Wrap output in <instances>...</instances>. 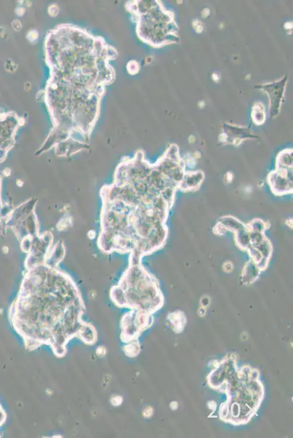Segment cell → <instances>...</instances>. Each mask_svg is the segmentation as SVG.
<instances>
[{"label": "cell", "mask_w": 293, "mask_h": 438, "mask_svg": "<svg viewBox=\"0 0 293 438\" xmlns=\"http://www.w3.org/2000/svg\"><path fill=\"white\" fill-rule=\"evenodd\" d=\"M45 54L50 76L44 100L52 122L45 145L78 151L87 145L100 114L106 87L115 79L116 49L102 37L63 24L47 34Z\"/></svg>", "instance_id": "obj_1"}, {"label": "cell", "mask_w": 293, "mask_h": 438, "mask_svg": "<svg viewBox=\"0 0 293 438\" xmlns=\"http://www.w3.org/2000/svg\"><path fill=\"white\" fill-rule=\"evenodd\" d=\"M85 306L77 290L67 295L32 292L23 287L11 306L10 319L29 351L48 345L57 357L66 355V346L78 338L87 345L95 344L97 333L83 320Z\"/></svg>", "instance_id": "obj_2"}, {"label": "cell", "mask_w": 293, "mask_h": 438, "mask_svg": "<svg viewBox=\"0 0 293 438\" xmlns=\"http://www.w3.org/2000/svg\"><path fill=\"white\" fill-rule=\"evenodd\" d=\"M126 8L136 21V32L144 42L159 47L167 43L164 38V24L174 22L164 21L171 17L159 2L132 1L126 3Z\"/></svg>", "instance_id": "obj_3"}, {"label": "cell", "mask_w": 293, "mask_h": 438, "mask_svg": "<svg viewBox=\"0 0 293 438\" xmlns=\"http://www.w3.org/2000/svg\"><path fill=\"white\" fill-rule=\"evenodd\" d=\"M268 183L276 195H284L292 192V168H276L270 173Z\"/></svg>", "instance_id": "obj_4"}, {"label": "cell", "mask_w": 293, "mask_h": 438, "mask_svg": "<svg viewBox=\"0 0 293 438\" xmlns=\"http://www.w3.org/2000/svg\"><path fill=\"white\" fill-rule=\"evenodd\" d=\"M286 83V76L284 77L281 81H276L263 86H255L258 89L264 90L265 92L268 93L271 102V114L272 117H276L279 113L281 107V102L284 97V89H285Z\"/></svg>", "instance_id": "obj_5"}, {"label": "cell", "mask_w": 293, "mask_h": 438, "mask_svg": "<svg viewBox=\"0 0 293 438\" xmlns=\"http://www.w3.org/2000/svg\"><path fill=\"white\" fill-rule=\"evenodd\" d=\"M204 179V175L201 171L194 173H185L178 188L183 191H192L198 189Z\"/></svg>", "instance_id": "obj_6"}, {"label": "cell", "mask_w": 293, "mask_h": 438, "mask_svg": "<svg viewBox=\"0 0 293 438\" xmlns=\"http://www.w3.org/2000/svg\"><path fill=\"white\" fill-rule=\"evenodd\" d=\"M260 269L257 263L252 260L246 264L242 272V279L244 284H250L258 279L260 273Z\"/></svg>", "instance_id": "obj_7"}, {"label": "cell", "mask_w": 293, "mask_h": 438, "mask_svg": "<svg viewBox=\"0 0 293 438\" xmlns=\"http://www.w3.org/2000/svg\"><path fill=\"white\" fill-rule=\"evenodd\" d=\"M219 225L224 227L226 231L229 230V231H233L234 233H237L239 230L246 227V225L242 224L240 221L231 216H226L219 219Z\"/></svg>", "instance_id": "obj_8"}, {"label": "cell", "mask_w": 293, "mask_h": 438, "mask_svg": "<svg viewBox=\"0 0 293 438\" xmlns=\"http://www.w3.org/2000/svg\"><path fill=\"white\" fill-rule=\"evenodd\" d=\"M236 233V241L239 247H240L242 249L247 250L248 246H250V231H249L247 227H244L242 230H239Z\"/></svg>", "instance_id": "obj_9"}, {"label": "cell", "mask_w": 293, "mask_h": 438, "mask_svg": "<svg viewBox=\"0 0 293 438\" xmlns=\"http://www.w3.org/2000/svg\"><path fill=\"white\" fill-rule=\"evenodd\" d=\"M276 166L277 168H292V150H285L279 153Z\"/></svg>", "instance_id": "obj_10"}, {"label": "cell", "mask_w": 293, "mask_h": 438, "mask_svg": "<svg viewBox=\"0 0 293 438\" xmlns=\"http://www.w3.org/2000/svg\"><path fill=\"white\" fill-rule=\"evenodd\" d=\"M257 249L261 253L262 256L265 259H269L272 254V245L270 243L269 240L265 238L261 243H259L257 246H255Z\"/></svg>", "instance_id": "obj_11"}, {"label": "cell", "mask_w": 293, "mask_h": 438, "mask_svg": "<svg viewBox=\"0 0 293 438\" xmlns=\"http://www.w3.org/2000/svg\"><path fill=\"white\" fill-rule=\"evenodd\" d=\"M176 189L177 188L169 186V187L165 188L164 190L161 191L160 192L161 197L166 201V202L169 205V208L173 205L174 200H175Z\"/></svg>", "instance_id": "obj_12"}, {"label": "cell", "mask_w": 293, "mask_h": 438, "mask_svg": "<svg viewBox=\"0 0 293 438\" xmlns=\"http://www.w3.org/2000/svg\"><path fill=\"white\" fill-rule=\"evenodd\" d=\"M250 232H255V233H264L265 230L267 229V224L263 222L261 219H254L248 225H247Z\"/></svg>", "instance_id": "obj_13"}, {"label": "cell", "mask_w": 293, "mask_h": 438, "mask_svg": "<svg viewBox=\"0 0 293 438\" xmlns=\"http://www.w3.org/2000/svg\"><path fill=\"white\" fill-rule=\"evenodd\" d=\"M247 251H248L249 254H250V257H251V260L255 261L257 264L260 262L261 259H263L261 253L252 245L250 244L248 246V248H247Z\"/></svg>", "instance_id": "obj_14"}, {"label": "cell", "mask_w": 293, "mask_h": 438, "mask_svg": "<svg viewBox=\"0 0 293 438\" xmlns=\"http://www.w3.org/2000/svg\"><path fill=\"white\" fill-rule=\"evenodd\" d=\"M255 106H257L256 104H255ZM263 108H264V107H263V105L261 106L260 109H259V107H258V106H257V107H254V109L257 110L256 112H255V111H253V112H252V114H255V115H257V114H258V116H256V117H253V120L254 122H255V124H259V125H260V124H263V122H265V115L264 113V109Z\"/></svg>", "instance_id": "obj_15"}, {"label": "cell", "mask_w": 293, "mask_h": 438, "mask_svg": "<svg viewBox=\"0 0 293 438\" xmlns=\"http://www.w3.org/2000/svg\"><path fill=\"white\" fill-rule=\"evenodd\" d=\"M250 243L252 246H255L259 243H261L265 239L264 233H255L250 232Z\"/></svg>", "instance_id": "obj_16"}, {"label": "cell", "mask_w": 293, "mask_h": 438, "mask_svg": "<svg viewBox=\"0 0 293 438\" xmlns=\"http://www.w3.org/2000/svg\"><path fill=\"white\" fill-rule=\"evenodd\" d=\"M6 417H7V415H6V412H5L3 408H2L1 405H0V427L6 422Z\"/></svg>", "instance_id": "obj_17"}, {"label": "cell", "mask_w": 293, "mask_h": 438, "mask_svg": "<svg viewBox=\"0 0 293 438\" xmlns=\"http://www.w3.org/2000/svg\"><path fill=\"white\" fill-rule=\"evenodd\" d=\"M233 268H234L233 264L230 261H227V262L225 263L224 269L226 272H231L233 270Z\"/></svg>", "instance_id": "obj_18"}]
</instances>
